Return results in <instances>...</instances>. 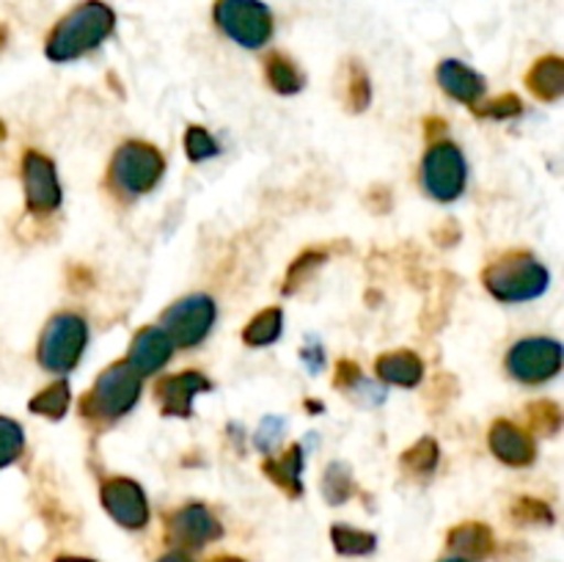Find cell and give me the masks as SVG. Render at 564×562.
I'll return each instance as SVG.
<instances>
[{
	"label": "cell",
	"mask_w": 564,
	"mask_h": 562,
	"mask_svg": "<svg viewBox=\"0 0 564 562\" xmlns=\"http://www.w3.org/2000/svg\"><path fill=\"white\" fill-rule=\"evenodd\" d=\"M116 11L102 0H83L50 31L44 53L55 64H66L97 50L113 33Z\"/></svg>",
	"instance_id": "6da1fadb"
},
{
	"label": "cell",
	"mask_w": 564,
	"mask_h": 562,
	"mask_svg": "<svg viewBox=\"0 0 564 562\" xmlns=\"http://www.w3.org/2000/svg\"><path fill=\"white\" fill-rule=\"evenodd\" d=\"M490 295L501 303H527L549 290V268L527 251H510L482 270Z\"/></svg>",
	"instance_id": "7a4b0ae2"
},
{
	"label": "cell",
	"mask_w": 564,
	"mask_h": 562,
	"mask_svg": "<svg viewBox=\"0 0 564 562\" xmlns=\"http://www.w3.org/2000/svg\"><path fill=\"white\" fill-rule=\"evenodd\" d=\"M141 375L127 361H116L105 369L91 386L86 397L80 400V413L99 422H113L135 408L141 400Z\"/></svg>",
	"instance_id": "3957f363"
},
{
	"label": "cell",
	"mask_w": 564,
	"mask_h": 562,
	"mask_svg": "<svg viewBox=\"0 0 564 562\" xmlns=\"http://www.w3.org/2000/svg\"><path fill=\"white\" fill-rule=\"evenodd\" d=\"M88 342V325L80 314L61 312L44 325L42 339H39V364L47 372L64 375L72 372L80 361Z\"/></svg>",
	"instance_id": "277c9868"
},
{
	"label": "cell",
	"mask_w": 564,
	"mask_h": 562,
	"mask_svg": "<svg viewBox=\"0 0 564 562\" xmlns=\"http://www.w3.org/2000/svg\"><path fill=\"white\" fill-rule=\"evenodd\" d=\"M163 171L165 160L152 143L127 141L116 149L110 160V185L127 196H141L158 185Z\"/></svg>",
	"instance_id": "5b68a950"
},
{
	"label": "cell",
	"mask_w": 564,
	"mask_h": 562,
	"mask_svg": "<svg viewBox=\"0 0 564 562\" xmlns=\"http://www.w3.org/2000/svg\"><path fill=\"white\" fill-rule=\"evenodd\" d=\"M215 25L240 47L259 50L273 36V11L262 0H215Z\"/></svg>",
	"instance_id": "8992f818"
},
{
	"label": "cell",
	"mask_w": 564,
	"mask_h": 562,
	"mask_svg": "<svg viewBox=\"0 0 564 562\" xmlns=\"http://www.w3.org/2000/svg\"><path fill=\"white\" fill-rule=\"evenodd\" d=\"M468 165L460 147L438 141L427 149L422 160V185L438 202H455L466 191Z\"/></svg>",
	"instance_id": "52a82bcc"
},
{
	"label": "cell",
	"mask_w": 564,
	"mask_h": 562,
	"mask_svg": "<svg viewBox=\"0 0 564 562\" xmlns=\"http://www.w3.org/2000/svg\"><path fill=\"white\" fill-rule=\"evenodd\" d=\"M215 301L209 295H187L169 306L160 317V328L169 334L174 347H196L207 339L215 325Z\"/></svg>",
	"instance_id": "ba28073f"
},
{
	"label": "cell",
	"mask_w": 564,
	"mask_h": 562,
	"mask_svg": "<svg viewBox=\"0 0 564 562\" xmlns=\"http://www.w3.org/2000/svg\"><path fill=\"white\" fill-rule=\"evenodd\" d=\"M562 369V345L556 339L529 336L516 342L507 353V372L529 386L545 383Z\"/></svg>",
	"instance_id": "9c48e42d"
},
{
	"label": "cell",
	"mask_w": 564,
	"mask_h": 562,
	"mask_svg": "<svg viewBox=\"0 0 564 562\" xmlns=\"http://www.w3.org/2000/svg\"><path fill=\"white\" fill-rule=\"evenodd\" d=\"M22 187H25V204L31 213L47 215L61 207L58 171L53 160L36 149H28L22 154Z\"/></svg>",
	"instance_id": "30bf717a"
},
{
	"label": "cell",
	"mask_w": 564,
	"mask_h": 562,
	"mask_svg": "<svg viewBox=\"0 0 564 562\" xmlns=\"http://www.w3.org/2000/svg\"><path fill=\"white\" fill-rule=\"evenodd\" d=\"M99 501L119 527L143 529L149 523V501L141 485L130 477H108L99 485Z\"/></svg>",
	"instance_id": "8fae6325"
},
{
	"label": "cell",
	"mask_w": 564,
	"mask_h": 562,
	"mask_svg": "<svg viewBox=\"0 0 564 562\" xmlns=\"http://www.w3.org/2000/svg\"><path fill=\"white\" fill-rule=\"evenodd\" d=\"M165 534L171 543L182 545V549H204L209 540H218L224 534V527L207 507L193 501L165 518Z\"/></svg>",
	"instance_id": "7c38bea8"
},
{
	"label": "cell",
	"mask_w": 564,
	"mask_h": 562,
	"mask_svg": "<svg viewBox=\"0 0 564 562\" xmlns=\"http://www.w3.org/2000/svg\"><path fill=\"white\" fill-rule=\"evenodd\" d=\"M209 389H213V383H209L207 375H202L198 369H185V372L160 380L154 386V397H158V406L165 417L187 419L193 413V400Z\"/></svg>",
	"instance_id": "4fadbf2b"
},
{
	"label": "cell",
	"mask_w": 564,
	"mask_h": 562,
	"mask_svg": "<svg viewBox=\"0 0 564 562\" xmlns=\"http://www.w3.org/2000/svg\"><path fill=\"white\" fill-rule=\"evenodd\" d=\"M488 444L490 452H494L501 463H507V466H529V463H534V457H538V444H534V439L529 435V430L518 428L510 419L494 422Z\"/></svg>",
	"instance_id": "5bb4252c"
},
{
	"label": "cell",
	"mask_w": 564,
	"mask_h": 562,
	"mask_svg": "<svg viewBox=\"0 0 564 562\" xmlns=\"http://www.w3.org/2000/svg\"><path fill=\"white\" fill-rule=\"evenodd\" d=\"M171 356H174V342L169 339V334L163 328L152 325V328H141L132 336L127 364L141 378H147V375H154L158 369H163L171 361Z\"/></svg>",
	"instance_id": "9a60e30c"
},
{
	"label": "cell",
	"mask_w": 564,
	"mask_h": 562,
	"mask_svg": "<svg viewBox=\"0 0 564 562\" xmlns=\"http://www.w3.org/2000/svg\"><path fill=\"white\" fill-rule=\"evenodd\" d=\"M438 86L444 88L449 97H455L457 102L477 108V105L482 102L488 83H485V77L479 75L477 69L466 66L463 61L446 58L444 64L438 66Z\"/></svg>",
	"instance_id": "2e32d148"
},
{
	"label": "cell",
	"mask_w": 564,
	"mask_h": 562,
	"mask_svg": "<svg viewBox=\"0 0 564 562\" xmlns=\"http://www.w3.org/2000/svg\"><path fill=\"white\" fill-rule=\"evenodd\" d=\"M262 472L273 479V485H279L286 496H301L303 494V446L292 444L284 455L268 457L262 463Z\"/></svg>",
	"instance_id": "e0dca14e"
},
{
	"label": "cell",
	"mask_w": 564,
	"mask_h": 562,
	"mask_svg": "<svg viewBox=\"0 0 564 562\" xmlns=\"http://www.w3.org/2000/svg\"><path fill=\"white\" fill-rule=\"evenodd\" d=\"M378 369V378L386 380L391 386H419V380L424 378V361L411 350H394V353H383L375 364Z\"/></svg>",
	"instance_id": "ac0fdd59"
},
{
	"label": "cell",
	"mask_w": 564,
	"mask_h": 562,
	"mask_svg": "<svg viewBox=\"0 0 564 562\" xmlns=\"http://www.w3.org/2000/svg\"><path fill=\"white\" fill-rule=\"evenodd\" d=\"M527 86L543 102H556L564 94V61L560 55H545L534 61L527 75Z\"/></svg>",
	"instance_id": "d6986e66"
},
{
	"label": "cell",
	"mask_w": 564,
	"mask_h": 562,
	"mask_svg": "<svg viewBox=\"0 0 564 562\" xmlns=\"http://www.w3.org/2000/svg\"><path fill=\"white\" fill-rule=\"evenodd\" d=\"M449 549L457 551L463 560H482L494 551V532L479 521L460 523L449 532Z\"/></svg>",
	"instance_id": "ffe728a7"
},
{
	"label": "cell",
	"mask_w": 564,
	"mask_h": 562,
	"mask_svg": "<svg viewBox=\"0 0 564 562\" xmlns=\"http://www.w3.org/2000/svg\"><path fill=\"white\" fill-rule=\"evenodd\" d=\"M264 77H268L270 88L279 94H297L306 86V77L297 69L295 61L284 53H270L264 58Z\"/></svg>",
	"instance_id": "44dd1931"
},
{
	"label": "cell",
	"mask_w": 564,
	"mask_h": 562,
	"mask_svg": "<svg viewBox=\"0 0 564 562\" xmlns=\"http://www.w3.org/2000/svg\"><path fill=\"white\" fill-rule=\"evenodd\" d=\"M281 328H284V312L279 306H270L248 320V325L242 328V342L251 347H268L279 339Z\"/></svg>",
	"instance_id": "7402d4cb"
},
{
	"label": "cell",
	"mask_w": 564,
	"mask_h": 562,
	"mask_svg": "<svg viewBox=\"0 0 564 562\" xmlns=\"http://www.w3.org/2000/svg\"><path fill=\"white\" fill-rule=\"evenodd\" d=\"M330 538H334V545L339 554L345 556H364V554H372L378 540H375L372 532H364V529L356 527H347V523H336L330 529Z\"/></svg>",
	"instance_id": "603a6c76"
},
{
	"label": "cell",
	"mask_w": 564,
	"mask_h": 562,
	"mask_svg": "<svg viewBox=\"0 0 564 562\" xmlns=\"http://www.w3.org/2000/svg\"><path fill=\"white\" fill-rule=\"evenodd\" d=\"M438 455L441 452L435 439L424 435V439H419L416 444L402 455V466L411 474H416V477H430V474L435 472V466H438Z\"/></svg>",
	"instance_id": "cb8c5ba5"
},
{
	"label": "cell",
	"mask_w": 564,
	"mask_h": 562,
	"mask_svg": "<svg viewBox=\"0 0 564 562\" xmlns=\"http://www.w3.org/2000/svg\"><path fill=\"white\" fill-rule=\"evenodd\" d=\"M69 400H72L69 383H66V380H58V383L39 391L28 406H31L33 413H42V417L47 419H61L66 413V408H69Z\"/></svg>",
	"instance_id": "d4e9b609"
},
{
	"label": "cell",
	"mask_w": 564,
	"mask_h": 562,
	"mask_svg": "<svg viewBox=\"0 0 564 562\" xmlns=\"http://www.w3.org/2000/svg\"><path fill=\"white\" fill-rule=\"evenodd\" d=\"M352 490H356V479H352L350 468H347L345 463H330L323 479L325 499H328L330 505H341V501L350 499Z\"/></svg>",
	"instance_id": "484cf974"
},
{
	"label": "cell",
	"mask_w": 564,
	"mask_h": 562,
	"mask_svg": "<svg viewBox=\"0 0 564 562\" xmlns=\"http://www.w3.org/2000/svg\"><path fill=\"white\" fill-rule=\"evenodd\" d=\"M25 450V433L22 424L9 417H0V468L11 466Z\"/></svg>",
	"instance_id": "4316f807"
},
{
	"label": "cell",
	"mask_w": 564,
	"mask_h": 562,
	"mask_svg": "<svg viewBox=\"0 0 564 562\" xmlns=\"http://www.w3.org/2000/svg\"><path fill=\"white\" fill-rule=\"evenodd\" d=\"M529 422H532L534 433L540 435H556L562 428V411L556 402L538 400L529 406Z\"/></svg>",
	"instance_id": "83f0119b"
},
{
	"label": "cell",
	"mask_w": 564,
	"mask_h": 562,
	"mask_svg": "<svg viewBox=\"0 0 564 562\" xmlns=\"http://www.w3.org/2000/svg\"><path fill=\"white\" fill-rule=\"evenodd\" d=\"M185 152L193 163H204V160L215 158V154L220 152V147H218V141H215V138L204 130V127L193 125V127H187V132H185Z\"/></svg>",
	"instance_id": "f1b7e54d"
},
{
	"label": "cell",
	"mask_w": 564,
	"mask_h": 562,
	"mask_svg": "<svg viewBox=\"0 0 564 562\" xmlns=\"http://www.w3.org/2000/svg\"><path fill=\"white\" fill-rule=\"evenodd\" d=\"M325 257H328V253H325V251H303L301 257H297L295 262H292L290 273H286L284 292H295L297 287H301L303 281L308 279V273H312V270L317 268V264L325 262Z\"/></svg>",
	"instance_id": "f546056e"
},
{
	"label": "cell",
	"mask_w": 564,
	"mask_h": 562,
	"mask_svg": "<svg viewBox=\"0 0 564 562\" xmlns=\"http://www.w3.org/2000/svg\"><path fill=\"white\" fill-rule=\"evenodd\" d=\"M347 99H350L352 110L369 108V99H372L369 75L358 64H350V86H347Z\"/></svg>",
	"instance_id": "4dcf8cb0"
},
{
	"label": "cell",
	"mask_w": 564,
	"mask_h": 562,
	"mask_svg": "<svg viewBox=\"0 0 564 562\" xmlns=\"http://www.w3.org/2000/svg\"><path fill=\"white\" fill-rule=\"evenodd\" d=\"M521 110H523L521 99H518L516 94H505V97L494 99V102L474 108V114L485 116V119H512V116H518Z\"/></svg>",
	"instance_id": "1f68e13d"
},
{
	"label": "cell",
	"mask_w": 564,
	"mask_h": 562,
	"mask_svg": "<svg viewBox=\"0 0 564 562\" xmlns=\"http://www.w3.org/2000/svg\"><path fill=\"white\" fill-rule=\"evenodd\" d=\"M516 516L521 521H551V510L549 505H543L540 499H518L516 505Z\"/></svg>",
	"instance_id": "d6a6232c"
},
{
	"label": "cell",
	"mask_w": 564,
	"mask_h": 562,
	"mask_svg": "<svg viewBox=\"0 0 564 562\" xmlns=\"http://www.w3.org/2000/svg\"><path fill=\"white\" fill-rule=\"evenodd\" d=\"M361 380V369H358L356 361H347V358H341L339 364H336V378L334 383L339 386V389H352V386Z\"/></svg>",
	"instance_id": "836d02e7"
},
{
	"label": "cell",
	"mask_w": 564,
	"mask_h": 562,
	"mask_svg": "<svg viewBox=\"0 0 564 562\" xmlns=\"http://www.w3.org/2000/svg\"><path fill=\"white\" fill-rule=\"evenodd\" d=\"M158 562H193V560L187 554H182V551H171V554L160 556Z\"/></svg>",
	"instance_id": "e575fe53"
},
{
	"label": "cell",
	"mask_w": 564,
	"mask_h": 562,
	"mask_svg": "<svg viewBox=\"0 0 564 562\" xmlns=\"http://www.w3.org/2000/svg\"><path fill=\"white\" fill-rule=\"evenodd\" d=\"M6 42H9V28H6L3 22H0V50L6 47Z\"/></svg>",
	"instance_id": "d590c367"
},
{
	"label": "cell",
	"mask_w": 564,
	"mask_h": 562,
	"mask_svg": "<svg viewBox=\"0 0 564 562\" xmlns=\"http://www.w3.org/2000/svg\"><path fill=\"white\" fill-rule=\"evenodd\" d=\"M55 562H94V560H86V556H58Z\"/></svg>",
	"instance_id": "8d00e7d4"
},
{
	"label": "cell",
	"mask_w": 564,
	"mask_h": 562,
	"mask_svg": "<svg viewBox=\"0 0 564 562\" xmlns=\"http://www.w3.org/2000/svg\"><path fill=\"white\" fill-rule=\"evenodd\" d=\"M213 562H246V560H240V556H218V560Z\"/></svg>",
	"instance_id": "74e56055"
},
{
	"label": "cell",
	"mask_w": 564,
	"mask_h": 562,
	"mask_svg": "<svg viewBox=\"0 0 564 562\" xmlns=\"http://www.w3.org/2000/svg\"><path fill=\"white\" fill-rule=\"evenodd\" d=\"M444 562H471V560H463V556H449V560H444Z\"/></svg>",
	"instance_id": "f35d334b"
},
{
	"label": "cell",
	"mask_w": 564,
	"mask_h": 562,
	"mask_svg": "<svg viewBox=\"0 0 564 562\" xmlns=\"http://www.w3.org/2000/svg\"><path fill=\"white\" fill-rule=\"evenodd\" d=\"M0 141H6V125L0 121Z\"/></svg>",
	"instance_id": "ab89813d"
}]
</instances>
